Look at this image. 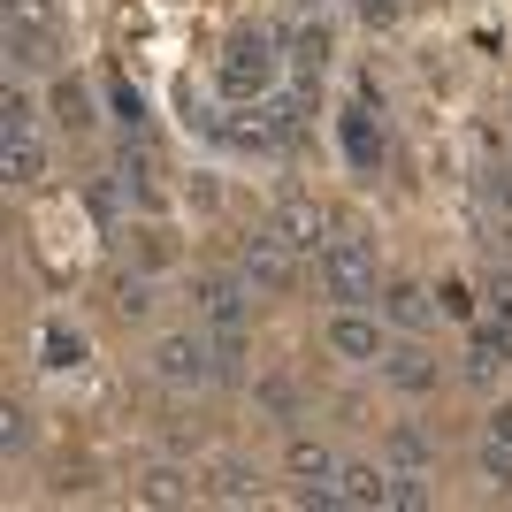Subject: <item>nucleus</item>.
<instances>
[{"label": "nucleus", "mask_w": 512, "mask_h": 512, "mask_svg": "<svg viewBox=\"0 0 512 512\" xmlns=\"http://www.w3.org/2000/svg\"><path fill=\"white\" fill-rule=\"evenodd\" d=\"M276 54L283 46L268 39V31H237V39L222 46V62H214V92H222L230 107L268 100V92H276Z\"/></svg>", "instance_id": "1"}, {"label": "nucleus", "mask_w": 512, "mask_h": 512, "mask_svg": "<svg viewBox=\"0 0 512 512\" xmlns=\"http://www.w3.org/2000/svg\"><path fill=\"white\" fill-rule=\"evenodd\" d=\"M321 283H329L337 306H367L375 299V245H367L360 230H337L321 245Z\"/></svg>", "instance_id": "2"}, {"label": "nucleus", "mask_w": 512, "mask_h": 512, "mask_svg": "<svg viewBox=\"0 0 512 512\" xmlns=\"http://www.w3.org/2000/svg\"><path fill=\"white\" fill-rule=\"evenodd\" d=\"M8 62L16 69H54L62 62V39H54L46 0H8Z\"/></svg>", "instance_id": "3"}, {"label": "nucleus", "mask_w": 512, "mask_h": 512, "mask_svg": "<svg viewBox=\"0 0 512 512\" xmlns=\"http://www.w3.org/2000/svg\"><path fill=\"white\" fill-rule=\"evenodd\" d=\"M153 375H161V383H176V390L214 383V344H207V337H184V329L153 337Z\"/></svg>", "instance_id": "4"}, {"label": "nucleus", "mask_w": 512, "mask_h": 512, "mask_svg": "<svg viewBox=\"0 0 512 512\" xmlns=\"http://www.w3.org/2000/svg\"><path fill=\"white\" fill-rule=\"evenodd\" d=\"M329 352H337V360H352V367H383L390 337H383V321H375V314L337 306V314H329Z\"/></svg>", "instance_id": "5"}, {"label": "nucleus", "mask_w": 512, "mask_h": 512, "mask_svg": "<svg viewBox=\"0 0 512 512\" xmlns=\"http://www.w3.org/2000/svg\"><path fill=\"white\" fill-rule=\"evenodd\" d=\"M268 230H276L291 253H321V245L337 237V222H329V207H321V199L291 192V199H276V222H268Z\"/></svg>", "instance_id": "6"}, {"label": "nucleus", "mask_w": 512, "mask_h": 512, "mask_svg": "<svg viewBox=\"0 0 512 512\" xmlns=\"http://www.w3.org/2000/svg\"><path fill=\"white\" fill-rule=\"evenodd\" d=\"M192 306L207 329H245L253 321V283H237V276H199L192 283Z\"/></svg>", "instance_id": "7"}, {"label": "nucleus", "mask_w": 512, "mask_h": 512, "mask_svg": "<svg viewBox=\"0 0 512 512\" xmlns=\"http://www.w3.org/2000/svg\"><path fill=\"white\" fill-rule=\"evenodd\" d=\"M291 260H299V253H291L276 230L245 237V283H253V291H276V299H283V291H291V276H299Z\"/></svg>", "instance_id": "8"}, {"label": "nucleus", "mask_w": 512, "mask_h": 512, "mask_svg": "<svg viewBox=\"0 0 512 512\" xmlns=\"http://www.w3.org/2000/svg\"><path fill=\"white\" fill-rule=\"evenodd\" d=\"M337 138H344V161H352L360 176L383 169V130H375V107H344V115H337Z\"/></svg>", "instance_id": "9"}, {"label": "nucleus", "mask_w": 512, "mask_h": 512, "mask_svg": "<svg viewBox=\"0 0 512 512\" xmlns=\"http://www.w3.org/2000/svg\"><path fill=\"white\" fill-rule=\"evenodd\" d=\"M276 46H283V54H291V69H299L306 85H321V69H329V54H337L321 23H299V31H276Z\"/></svg>", "instance_id": "10"}, {"label": "nucleus", "mask_w": 512, "mask_h": 512, "mask_svg": "<svg viewBox=\"0 0 512 512\" xmlns=\"http://www.w3.org/2000/svg\"><path fill=\"white\" fill-rule=\"evenodd\" d=\"M512 367V329H474L467 337V383H497Z\"/></svg>", "instance_id": "11"}, {"label": "nucleus", "mask_w": 512, "mask_h": 512, "mask_svg": "<svg viewBox=\"0 0 512 512\" xmlns=\"http://www.w3.org/2000/svg\"><path fill=\"white\" fill-rule=\"evenodd\" d=\"M123 192L138 199V207L161 199V153H153L146 138H130V146H123Z\"/></svg>", "instance_id": "12"}, {"label": "nucleus", "mask_w": 512, "mask_h": 512, "mask_svg": "<svg viewBox=\"0 0 512 512\" xmlns=\"http://www.w3.org/2000/svg\"><path fill=\"white\" fill-rule=\"evenodd\" d=\"M383 375L398 390H413V398H421V390H436V360H428L421 344H398V352H383Z\"/></svg>", "instance_id": "13"}, {"label": "nucleus", "mask_w": 512, "mask_h": 512, "mask_svg": "<svg viewBox=\"0 0 512 512\" xmlns=\"http://www.w3.org/2000/svg\"><path fill=\"white\" fill-rule=\"evenodd\" d=\"M207 490L222 497V505H253V497H260V474L245 467V459H214V467H207Z\"/></svg>", "instance_id": "14"}, {"label": "nucleus", "mask_w": 512, "mask_h": 512, "mask_svg": "<svg viewBox=\"0 0 512 512\" xmlns=\"http://www.w3.org/2000/svg\"><path fill=\"white\" fill-rule=\"evenodd\" d=\"M337 497L344 505H390V474L352 459V467H337Z\"/></svg>", "instance_id": "15"}, {"label": "nucleus", "mask_w": 512, "mask_h": 512, "mask_svg": "<svg viewBox=\"0 0 512 512\" xmlns=\"http://www.w3.org/2000/svg\"><path fill=\"white\" fill-rule=\"evenodd\" d=\"M383 314H390V321H398V329L413 337V329H428V321H436V306H428V291H421V283H390V291H383Z\"/></svg>", "instance_id": "16"}, {"label": "nucleus", "mask_w": 512, "mask_h": 512, "mask_svg": "<svg viewBox=\"0 0 512 512\" xmlns=\"http://www.w3.org/2000/svg\"><path fill=\"white\" fill-rule=\"evenodd\" d=\"M283 474H291V482H329V474H337V459H329L314 436H291V451H283Z\"/></svg>", "instance_id": "17"}, {"label": "nucleus", "mask_w": 512, "mask_h": 512, "mask_svg": "<svg viewBox=\"0 0 512 512\" xmlns=\"http://www.w3.org/2000/svg\"><path fill=\"white\" fill-rule=\"evenodd\" d=\"M0 169H8V184H39V169H46L39 138H0Z\"/></svg>", "instance_id": "18"}, {"label": "nucleus", "mask_w": 512, "mask_h": 512, "mask_svg": "<svg viewBox=\"0 0 512 512\" xmlns=\"http://www.w3.org/2000/svg\"><path fill=\"white\" fill-rule=\"evenodd\" d=\"M54 123H62V130H85V123H92V92L77 85V77H62V85H54Z\"/></svg>", "instance_id": "19"}, {"label": "nucleus", "mask_w": 512, "mask_h": 512, "mask_svg": "<svg viewBox=\"0 0 512 512\" xmlns=\"http://www.w3.org/2000/svg\"><path fill=\"white\" fill-rule=\"evenodd\" d=\"M184 497H192V482L176 467H153L146 482H138V505H184Z\"/></svg>", "instance_id": "20"}, {"label": "nucleus", "mask_w": 512, "mask_h": 512, "mask_svg": "<svg viewBox=\"0 0 512 512\" xmlns=\"http://www.w3.org/2000/svg\"><path fill=\"white\" fill-rule=\"evenodd\" d=\"M0 451H8V459H23V451H31V413H23V398H8V406H0Z\"/></svg>", "instance_id": "21"}, {"label": "nucleus", "mask_w": 512, "mask_h": 512, "mask_svg": "<svg viewBox=\"0 0 512 512\" xmlns=\"http://www.w3.org/2000/svg\"><path fill=\"white\" fill-rule=\"evenodd\" d=\"M383 444H390V467H428V436H421V428H406V421H398V428L383 436Z\"/></svg>", "instance_id": "22"}, {"label": "nucleus", "mask_w": 512, "mask_h": 512, "mask_svg": "<svg viewBox=\"0 0 512 512\" xmlns=\"http://www.w3.org/2000/svg\"><path fill=\"white\" fill-rule=\"evenodd\" d=\"M474 306H482V299H474V283H459V276L436 283V314H444V321H474Z\"/></svg>", "instance_id": "23"}, {"label": "nucleus", "mask_w": 512, "mask_h": 512, "mask_svg": "<svg viewBox=\"0 0 512 512\" xmlns=\"http://www.w3.org/2000/svg\"><path fill=\"white\" fill-rule=\"evenodd\" d=\"M0 138H31V100H23V85H8V100H0Z\"/></svg>", "instance_id": "24"}, {"label": "nucleus", "mask_w": 512, "mask_h": 512, "mask_svg": "<svg viewBox=\"0 0 512 512\" xmlns=\"http://www.w3.org/2000/svg\"><path fill=\"white\" fill-rule=\"evenodd\" d=\"M39 352H46V367H77V337H69L62 321H46V329H39Z\"/></svg>", "instance_id": "25"}, {"label": "nucleus", "mask_w": 512, "mask_h": 512, "mask_svg": "<svg viewBox=\"0 0 512 512\" xmlns=\"http://www.w3.org/2000/svg\"><path fill=\"white\" fill-rule=\"evenodd\" d=\"M482 474H490L497 490H512V444L505 436H482Z\"/></svg>", "instance_id": "26"}, {"label": "nucleus", "mask_w": 512, "mask_h": 512, "mask_svg": "<svg viewBox=\"0 0 512 512\" xmlns=\"http://www.w3.org/2000/svg\"><path fill=\"white\" fill-rule=\"evenodd\" d=\"M169 260H176V237H161V230H153V237H138V268H146V276H161Z\"/></svg>", "instance_id": "27"}, {"label": "nucleus", "mask_w": 512, "mask_h": 512, "mask_svg": "<svg viewBox=\"0 0 512 512\" xmlns=\"http://www.w3.org/2000/svg\"><path fill=\"white\" fill-rule=\"evenodd\" d=\"M115 306H123V314L138 321V314L153 306V283H146V276H123V283H115Z\"/></svg>", "instance_id": "28"}, {"label": "nucleus", "mask_w": 512, "mask_h": 512, "mask_svg": "<svg viewBox=\"0 0 512 512\" xmlns=\"http://www.w3.org/2000/svg\"><path fill=\"white\" fill-rule=\"evenodd\" d=\"M260 406L276 413V421H291V413H299V390L291 383H260Z\"/></svg>", "instance_id": "29"}, {"label": "nucleus", "mask_w": 512, "mask_h": 512, "mask_svg": "<svg viewBox=\"0 0 512 512\" xmlns=\"http://www.w3.org/2000/svg\"><path fill=\"white\" fill-rule=\"evenodd\" d=\"M107 100H115V115H123V123H130V130L146 123V107H138V92H130V85H107Z\"/></svg>", "instance_id": "30"}, {"label": "nucleus", "mask_w": 512, "mask_h": 512, "mask_svg": "<svg viewBox=\"0 0 512 512\" xmlns=\"http://www.w3.org/2000/svg\"><path fill=\"white\" fill-rule=\"evenodd\" d=\"M490 306H497V321L512 329V276H497V283H490Z\"/></svg>", "instance_id": "31"}, {"label": "nucleus", "mask_w": 512, "mask_h": 512, "mask_svg": "<svg viewBox=\"0 0 512 512\" xmlns=\"http://www.w3.org/2000/svg\"><path fill=\"white\" fill-rule=\"evenodd\" d=\"M490 199L512 214V161H505V169H490Z\"/></svg>", "instance_id": "32"}, {"label": "nucleus", "mask_w": 512, "mask_h": 512, "mask_svg": "<svg viewBox=\"0 0 512 512\" xmlns=\"http://www.w3.org/2000/svg\"><path fill=\"white\" fill-rule=\"evenodd\" d=\"M390 505H428V490H421V482L406 474V482H390Z\"/></svg>", "instance_id": "33"}, {"label": "nucleus", "mask_w": 512, "mask_h": 512, "mask_svg": "<svg viewBox=\"0 0 512 512\" xmlns=\"http://www.w3.org/2000/svg\"><path fill=\"white\" fill-rule=\"evenodd\" d=\"M85 207L92 214H115V184H85Z\"/></svg>", "instance_id": "34"}, {"label": "nucleus", "mask_w": 512, "mask_h": 512, "mask_svg": "<svg viewBox=\"0 0 512 512\" xmlns=\"http://www.w3.org/2000/svg\"><path fill=\"white\" fill-rule=\"evenodd\" d=\"M360 16H367V23H375V31H383V23H390V16H398V0H360Z\"/></svg>", "instance_id": "35"}, {"label": "nucleus", "mask_w": 512, "mask_h": 512, "mask_svg": "<svg viewBox=\"0 0 512 512\" xmlns=\"http://www.w3.org/2000/svg\"><path fill=\"white\" fill-rule=\"evenodd\" d=\"M490 436H505V444H512V406H497V421H490Z\"/></svg>", "instance_id": "36"}, {"label": "nucleus", "mask_w": 512, "mask_h": 512, "mask_svg": "<svg viewBox=\"0 0 512 512\" xmlns=\"http://www.w3.org/2000/svg\"><path fill=\"white\" fill-rule=\"evenodd\" d=\"M306 8H314V0H306Z\"/></svg>", "instance_id": "37"}]
</instances>
